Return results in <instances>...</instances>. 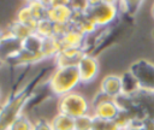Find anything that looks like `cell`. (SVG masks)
<instances>
[{"mask_svg":"<svg viewBox=\"0 0 154 130\" xmlns=\"http://www.w3.org/2000/svg\"><path fill=\"white\" fill-rule=\"evenodd\" d=\"M81 84H89L94 82L100 71V64L95 55L91 53H85L77 64Z\"/></svg>","mask_w":154,"mask_h":130,"instance_id":"cell-7","label":"cell"},{"mask_svg":"<svg viewBox=\"0 0 154 130\" xmlns=\"http://www.w3.org/2000/svg\"><path fill=\"white\" fill-rule=\"evenodd\" d=\"M122 84H123V94L128 96H134L141 90L137 79L129 70L122 75Z\"/></svg>","mask_w":154,"mask_h":130,"instance_id":"cell-16","label":"cell"},{"mask_svg":"<svg viewBox=\"0 0 154 130\" xmlns=\"http://www.w3.org/2000/svg\"><path fill=\"white\" fill-rule=\"evenodd\" d=\"M90 110L91 106L89 100L78 91L69 93L67 95L59 98L58 101V112L66 114L73 119L85 114H90Z\"/></svg>","mask_w":154,"mask_h":130,"instance_id":"cell-4","label":"cell"},{"mask_svg":"<svg viewBox=\"0 0 154 130\" xmlns=\"http://www.w3.org/2000/svg\"><path fill=\"white\" fill-rule=\"evenodd\" d=\"M5 35H6V34H5V31H4L2 29H0V41H1L4 37H5Z\"/></svg>","mask_w":154,"mask_h":130,"instance_id":"cell-29","label":"cell"},{"mask_svg":"<svg viewBox=\"0 0 154 130\" xmlns=\"http://www.w3.org/2000/svg\"><path fill=\"white\" fill-rule=\"evenodd\" d=\"M70 25L72 28L77 29L78 31H81L87 37L94 35L99 30V28L94 24V22L84 12H75V16H73Z\"/></svg>","mask_w":154,"mask_h":130,"instance_id":"cell-14","label":"cell"},{"mask_svg":"<svg viewBox=\"0 0 154 130\" xmlns=\"http://www.w3.org/2000/svg\"><path fill=\"white\" fill-rule=\"evenodd\" d=\"M34 32L37 34L41 39L55 37V34H54V23L51 22L48 18L42 19V20L37 22V25H36Z\"/></svg>","mask_w":154,"mask_h":130,"instance_id":"cell-22","label":"cell"},{"mask_svg":"<svg viewBox=\"0 0 154 130\" xmlns=\"http://www.w3.org/2000/svg\"><path fill=\"white\" fill-rule=\"evenodd\" d=\"M126 130H154V120L150 119H146L142 123H137V124H132L129 129Z\"/></svg>","mask_w":154,"mask_h":130,"instance_id":"cell-25","label":"cell"},{"mask_svg":"<svg viewBox=\"0 0 154 130\" xmlns=\"http://www.w3.org/2000/svg\"><path fill=\"white\" fill-rule=\"evenodd\" d=\"M31 96V88L26 87L20 91L18 90L5 101V104L0 107V130H8L13 120L22 114L23 108L29 102Z\"/></svg>","mask_w":154,"mask_h":130,"instance_id":"cell-3","label":"cell"},{"mask_svg":"<svg viewBox=\"0 0 154 130\" xmlns=\"http://www.w3.org/2000/svg\"><path fill=\"white\" fill-rule=\"evenodd\" d=\"M100 91L106 94L112 99H117L123 94V84H122V76L109 73L106 75L100 83Z\"/></svg>","mask_w":154,"mask_h":130,"instance_id":"cell-13","label":"cell"},{"mask_svg":"<svg viewBox=\"0 0 154 130\" xmlns=\"http://www.w3.org/2000/svg\"><path fill=\"white\" fill-rule=\"evenodd\" d=\"M42 41H43V39H41L37 34L32 32L30 36H28L26 39H24L22 41V49L26 51L29 53H32V54H40L41 55Z\"/></svg>","mask_w":154,"mask_h":130,"instance_id":"cell-19","label":"cell"},{"mask_svg":"<svg viewBox=\"0 0 154 130\" xmlns=\"http://www.w3.org/2000/svg\"><path fill=\"white\" fill-rule=\"evenodd\" d=\"M16 20H18V22H20L22 24L29 26V28L32 29L34 31H35V28H36V25H37V22H36V19L34 18L32 12H31V10H30V7H29L28 4H25L24 6H22V7L17 11Z\"/></svg>","mask_w":154,"mask_h":130,"instance_id":"cell-21","label":"cell"},{"mask_svg":"<svg viewBox=\"0 0 154 130\" xmlns=\"http://www.w3.org/2000/svg\"><path fill=\"white\" fill-rule=\"evenodd\" d=\"M58 39L60 41L61 49L63 48H85L87 51V45H88L87 42L89 37H87L81 31H78L77 29L70 25V29L61 37H58Z\"/></svg>","mask_w":154,"mask_h":130,"instance_id":"cell-12","label":"cell"},{"mask_svg":"<svg viewBox=\"0 0 154 130\" xmlns=\"http://www.w3.org/2000/svg\"><path fill=\"white\" fill-rule=\"evenodd\" d=\"M60 51H61V45H60V41L58 37L43 39L42 48H41V55H42L43 60L54 59Z\"/></svg>","mask_w":154,"mask_h":130,"instance_id":"cell-15","label":"cell"},{"mask_svg":"<svg viewBox=\"0 0 154 130\" xmlns=\"http://www.w3.org/2000/svg\"><path fill=\"white\" fill-rule=\"evenodd\" d=\"M105 130H122V128L114 122V120H107Z\"/></svg>","mask_w":154,"mask_h":130,"instance_id":"cell-28","label":"cell"},{"mask_svg":"<svg viewBox=\"0 0 154 130\" xmlns=\"http://www.w3.org/2000/svg\"><path fill=\"white\" fill-rule=\"evenodd\" d=\"M32 129H34V123H31V120L23 113L18 116L8 128V130H32Z\"/></svg>","mask_w":154,"mask_h":130,"instance_id":"cell-23","label":"cell"},{"mask_svg":"<svg viewBox=\"0 0 154 130\" xmlns=\"http://www.w3.org/2000/svg\"><path fill=\"white\" fill-rule=\"evenodd\" d=\"M81 84L77 66L55 67L48 79L49 90L58 98L72 93Z\"/></svg>","mask_w":154,"mask_h":130,"instance_id":"cell-2","label":"cell"},{"mask_svg":"<svg viewBox=\"0 0 154 130\" xmlns=\"http://www.w3.org/2000/svg\"><path fill=\"white\" fill-rule=\"evenodd\" d=\"M51 125L53 130H75V119L58 112L51 119Z\"/></svg>","mask_w":154,"mask_h":130,"instance_id":"cell-18","label":"cell"},{"mask_svg":"<svg viewBox=\"0 0 154 130\" xmlns=\"http://www.w3.org/2000/svg\"><path fill=\"white\" fill-rule=\"evenodd\" d=\"M93 114H85L75 119V130H91Z\"/></svg>","mask_w":154,"mask_h":130,"instance_id":"cell-24","label":"cell"},{"mask_svg":"<svg viewBox=\"0 0 154 130\" xmlns=\"http://www.w3.org/2000/svg\"><path fill=\"white\" fill-rule=\"evenodd\" d=\"M129 71L137 79L141 90L154 91V63L138 59L130 65Z\"/></svg>","mask_w":154,"mask_h":130,"instance_id":"cell-6","label":"cell"},{"mask_svg":"<svg viewBox=\"0 0 154 130\" xmlns=\"http://www.w3.org/2000/svg\"><path fill=\"white\" fill-rule=\"evenodd\" d=\"M106 122H107V120H103V119H101V118H97V117H94V116H93L91 130H105V128H106Z\"/></svg>","mask_w":154,"mask_h":130,"instance_id":"cell-27","label":"cell"},{"mask_svg":"<svg viewBox=\"0 0 154 130\" xmlns=\"http://www.w3.org/2000/svg\"><path fill=\"white\" fill-rule=\"evenodd\" d=\"M91 111H93V116L101 118L103 120H114L118 116V113L120 112V108L117 104V101L109 96H107L106 94H103L102 91H97L91 102Z\"/></svg>","mask_w":154,"mask_h":130,"instance_id":"cell-5","label":"cell"},{"mask_svg":"<svg viewBox=\"0 0 154 130\" xmlns=\"http://www.w3.org/2000/svg\"><path fill=\"white\" fill-rule=\"evenodd\" d=\"M32 130H53L51 122L46 119H38L37 122L34 123V129Z\"/></svg>","mask_w":154,"mask_h":130,"instance_id":"cell-26","label":"cell"},{"mask_svg":"<svg viewBox=\"0 0 154 130\" xmlns=\"http://www.w3.org/2000/svg\"><path fill=\"white\" fill-rule=\"evenodd\" d=\"M34 18L36 22H40L42 19H46L48 16V10L51 7V1H43V0H34L28 2Z\"/></svg>","mask_w":154,"mask_h":130,"instance_id":"cell-17","label":"cell"},{"mask_svg":"<svg viewBox=\"0 0 154 130\" xmlns=\"http://www.w3.org/2000/svg\"><path fill=\"white\" fill-rule=\"evenodd\" d=\"M152 17L154 18V4H153V6H152Z\"/></svg>","mask_w":154,"mask_h":130,"instance_id":"cell-30","label":"cell"},{"mask_svg":"<svg viewBox=\"0 0 154 130\" xmlns=\"http://www.w3.org/2000/svg\"><path fill=\"white\" fill-rule=\"evenodd\" d=\"M75 16L69 1H51L47 18L54 24H70Z\"/></svg>","mask_w":154,"mask_h":130,"instance_id":"cell-8","label":"cell"},{"mask_svg":"<svg viewBox=\"0 0 154 130\" xmlns=\"http://www.w3.org/2000/svg\"><path fill=\"white\" fill-rule=\"evenodd\" d=\"M99 28H108L113 24L119 13V2L109 1V0H93L87 1L85 8L83 11Z\"/></svg>","mask_w":154,"mask_h":130,"instance_id":"cell-1","label":"cell"},{"mask_svg":"<svg viewBox=\"0 0 154 130\" xmlns=\"http://www.w3.org/2000/svg\"><path fill=\"white\" fill-rule=\"evenodd\" d=\"M22 51V41L6 34L0 41V60L2 63H10Z\"/></svg>","mask_w":154,"mask_h":130,"instance_id":"cell-10","label":"cell"},{"mask_svg":"<svg viewBox=\"0 0 154 130\" xmlns=\"http://www.w3.org/2000/svg\"><path fill=\"white\" fill-rule=\"evenodd\" d=\"M85 53V48H63L53 60L57 67L77 66L78 61Z\"/></svg>","mask_w":154,"mask_h":130,"instance_id":"cell-11","label":"cell"},{"mask_svg":"<svg viewBox=\"0 0 154 130\" xmlns=\"http://www.w3.org/2000/svg\"><path fill=\"white\" fill-rule=\"evenodd\" d=\"M2 64H4V63H2V61H1V60H0V67H1V66H2Z\"/></svg>","mask_w":154,"mask_h":130,"instance_id":"cell-31","label":"cell"},{"mask_svg":"<svg viewBox=\"0 0 154 130\" xmlns=\"http://www.w3.org/2000/svg\"><path fill=\"white\" fill-rule=\"evenodd\" d=\"M131 98L135 106L141 111L143 117L146 119L154 120V91L140 90Z\"/></svg>","mask_w":154,"mask_h":130,"instance_id":"cell-9","label":"cell"},{"mask_svg":"<svg viewBox=\"0 0 154 130\" xmlns=\"http://www.w3.org/2000/svg\"><path fill=\"white\" fill-rule=\"evenodd\" d=\"M7 31H8L7 34H10L11 36H13V37H16V39H18L20 41H23L24 39H26L28 36H30L34 32L32 29H30L29 26L22 24L20 22H18L16 19L8 25Z\"/></svg>","mask_w":154,"mask_h":130,"instance_id":"cell-20","label":"cell"},{"mask_svg":"<svg viewBox=\"0 0 154 130\" xmlns=\"http://www.w3.org/2000/svg\"><path fill=\"white\" fill-rule=\"evenodd\" d=\"M0 95H1V91H0Z\"/></svg>","mask_w":154,"mask_h":130,"instance_id":"cell-32","label":"cell"}]
</instances>
